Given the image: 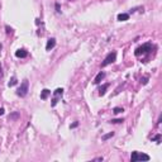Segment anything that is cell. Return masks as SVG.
Returning a JSON list of instances; mask_svg holds the SVG:
<instances>
[{
	"instance_id": "ffe728a7",
	"label": "cell",
	"mask_w": 162,
	"mask_h": 162,
	"mask_svg": "<svg viewBox=\"0 0 162 162\" xmlns=\"http://www.w3.org/2000/svg\"><path fill=\"white\" fill-rule=\"evenodd\" d=\"M77 125H79V123H77V122H75L74 124H71V128H76Z\"/></svg>"
},
{
	"instance_id": "7a4b0ae2",
	"label": "cell",
	"mask_w": 162,
	"mask_h": 162,
	"mask_svg": "<svg viewBox=\"0 0 162 162\" xmlns=\"http://www.w3.org/2000/svg\"><path fill=\"white\" fill-rule=\"evenodd\" d=\"M151 51H152V44H151V43H146V44H143V46L138 47V48L136 49L134 54L137 56V57H139V56H141V54L148 53V52H151Z\"/></svg>"
},
{
	"instance_id": "6da1fadb",
	"label": "cell",
	"mask_w": 162,
	"mask_h": 162,
	"mask_svg": "<svg viewBox=\"0 0 162 162\" xmlns=\"http://www.w3.org/2000/svg\"><path fill=\"white\" fill-rule=\"evenodd\" d=\"M28 89H29V82H28V80H24L23 82L20 84L19 89L16 90V95H18V96L24 98L25 95L28 94Z\"/></svg>"
},
{
	"instance_id": "8992f818",
	"label": "cell",
	"mask_w": 162,
	"mask_h": 162,
	"mask_svg": "<svg viewBox=\"0 0 162 162\" xmlns=\"http://www.w3.org/2000/svg\"><path fill=\"white\" fill-rule=\"evenodd\" d=\"M15 56H16L18 58H24V57H27V56H28V52L25 51V49L22 48V49H18V51H15Z\"/></svg>"
},
{
	"instance_id": "ba28073f",
	"label": "cell",
	"mask_w": 162,
	"mask_h": 162,
	"mask_svg": "<svg viewBox=\"0 0 162 162\" xmlns=\"http://www.w3.org/2000/svg\"><path fill=\"white\" fill-rule=\"evenodd\" d=\"M110 86V84H104V85H101L99 87V95L100 96H104L105 93H107V89Z\"/></svg>"
},
{
	"instance_id": "44dd1931",
	"label": "cell",
	"mask_w": 162,
	"mask_h": 162,
	"mask_svg": "<svg viewBox=\"0 0 162 162\" xmlns=\"http://www.w3.org/2000/svg\"><path fill=\"white\" fill-rule=\"evenodd\" d=\"M56 9H57V12H60V4H56Z\"/></svg>"
},
{
	"instance_id": "d6986e66",
	"label": "cell",
	"mask_w": 162,
	"mask_h": 162,
	"mask_svg": "<svg viewBox=\"0 0 162 162\" xmlns=\"http://www.w3.org/2000/svg\"><path fill=\"white\" fill-rule=\"evenodd\" d=\"M5 29H7V33H8V34H9V33H12V28H9L8 25L5 27Z\"/></svg>"
},
{
	"instance_id": "9a60e30c",
	"label": "cell",
	"mask_w": 162,
	"mask_h": 162,
	"mask_svg": "<svg viewBox=\"0 0 162 162\" xmlns=\"http://www.w3.org/2000/svg\"><path fill=\"white\" fill-rule=\"evenodd\" d=\"M15 84H16V79H15V77H12V79H10V81H9V84H8V85H9V86H14Z\"/></svg>"
},
{
	"instance_id": "5bb4252c",
	"label": "cell",
	"mask_w": 162,
	"mask_h": 162,
	"mask_svg": "<svg viewBox=\"0 0 162 162\" xmlns=\"http://www.w3.org/2000/svg\"><path fill=\"white\" fill-rule=\"evenodd\" d=\"M113 136H114V133H113V132H110V133H108V134L103 136V139H104V141H107V139H109L110 137H113Z\"/></svg>"
},
{
	"instance_id": "e0dca14e",
	"label": "cell",
	"mask_w": 162,
	"mask_h": 162,
	"mask_svg": "<svg viewBox=\"0 0 162 162\" xmlns=\"http://www.w3.org/2000/svg\"><path fill=\"white\" fill-rule=\"evenodd\" d=\"M141 82L143 84V85H146V84L148 82V77H143V79H141Z\"/></svg>"
},
{
	"instance_id": "30bf717a",
	"label": "cell",
	"mask_w": 162,
	"mask_h": 162,
	"mask_svg": "<svg viewBox=\"0 0 162 162\" xmlns=\"http://www.w3.org/2000/svg\"><path fill=\"white\" fill-rule=\"evenodd\" d=\"M128 19H129V14H127V13H122V14L118 15V20L119 22H125Z\"/></svg>"
},
{
	"instance_id": "4fadbf2b",
	"label": "cell",
	"mask_w": 162,
	"mask_h": 162,
	"mask_svg": "<svg viewBox=\"0 0 162 162\" xmlns=\"http://www.w3.org/2000/svg\"><path fill=\"white\" fill-rule=\"evenodd\" d=\"M124 119H111L110 123H113V124H119V123H123Z\"/></svg>"
},
{
	"instance_id": "2e32d148",
	"label": "cell",
	"mask_w": 162,
	"mask_h": 162,
	"mask_svg": "<svg viewBox=\"0 0 162 162\" xmlns=\"http://www.w3.org/2000/svg\"><path fill=\"white\" fill-rule=\"evenodd\" d=\"M122 111H124V109H123V108H114L113 113L114 114H119V113H122Z\"/></svg>"
},
{
	"instance_id": "52a82bcc",
	"label": "cell",
	"mask_w": 162,
	"mask_h": 162,
	"mask_svg": "<svg viewBox=\"0 0 162 162\" xmlns=\"http://www.w3.org/2000/svg\"><path fill=\"white\" fill-rule=\"evenodd\" d=\"M104 77H105V74H104V72H103V71H101V72H99V74L96 75V77L94 79V84H95V85L100 84V82H101V80L104 79Z\"/></svg>"
},
{
	"instance_id": "7402d4cb",
	"label": "cell",
	"mask_w": 162,
	"mask_h": 162,
	"mask_svg": "<svg viewBox=\"0 0 162 162\" xmlns=\"http://www.w3.org/2000/svg\"><path fill=\"white\" fill-rule=\"evenodd\" d=\"M3 114H4V109L1 108V109H0V115H3Z\"/></svg>"
},
{
	"instance_id": "3957f363",
	"label": "cell",
	"mask_w": 162,
	"mask_h": 162,
	"mask_svg": "<svg viewBox=\"0 0 162 162\" xmlns=\"http://www.w3.org/2000/svg\"><path fill=\"white\" fill-rule=\"evenodd\" d=\"M132 161H149V156L144 153H138V152H132L131 156Z\"/></svg>"
},
{
	"instance_id": "7c38bea8",
	"label": "cell",
	"mask_w": 162,
	"mask_h": 162,
	"mask_svg": "<svg viewBox=\"0 0 162 162\" xmlns=\"http://www.w3.org/2000/svg\"><path fill=\"white\" fill-rule=\"evenodd\" d=\"M19 118V113L18 111H15V113H13V114H10V116H9V119H18Z\"/></svg>"
},
{
	"instance_id": "9c48e42d",
	"label": "cell",
	"mask_w": 162,
	"mask_h": 162,
	"mask_svg": "<svg viewBox=\"0 0 162 162\" xmlns=\"http://www.w3.org/2000/svg\"><path fill=\"white\" fill-rule=\"evenodd\" d=\"M49 95H51V91H49L48 89H44V90H42V93H41V99L42 100H46Z\"/></svg>"
},
{
	"instance_id": "8fae6325",
	"label": "cell",
	"mask_w": 162,
	"mask_h": 162,
	"mask_svg": "<svg viewBox=\"0 0 162 162\" xmlns=\"http://www.w3.org/2000/svg\"><path fill=\"white\" fill-rule=\"evenodd\" d=\"M62 94H63V89L62 87H58V89H56L54 90V98H60V96H62Z\"/></svg>"
},
{
	"instance_id": "ac0fdd59",
	"label": "cell",
	"mask_w": 162,
	"mask_h": 162,
	"mask_svg": "<svg viewBox=\"0 0 162 162\" xmlns=\"http://www.w3.org/2000/svg\"><path fill=\"white\" fill-rule=\"evenodd\" d=\"M160 139H161V134H157V136L153 138V141H160Z\"/></svg>"
},
{
	"instance_id": "277c9868",
	"label": "cell",
	"mask_w": 162,
	"mask_h": 162,
	"mask_svg": "<svg viewBox=\"0 0 162 162\" xmlns=\"http://www.w3.org/2000/svg\"><path fill=\"white\" fill-rule=\"evenodd\" d=\"M115 60H116V52H110L107 57H105V60L103 61V63H101V67H105V66H108L110 63H113L115 62Z\"/></svg>"
},
{
	"instance_id": "5b68a950",
	"label": "cell",
	"mask_w": 162,
	"mask_h": 162,
	"mask_svg": "<svg viewBox=\"0 0 162 162\" xmlns=\"http://www.w3.org/2000/svg\"><path fill=\"white\" fill-rule=\"evenodd\" d=\"M54 46H56V39L54 38H49V39L47 41V44H46V49L47 51H51Z\"/></svg>"
}]
</instances>
